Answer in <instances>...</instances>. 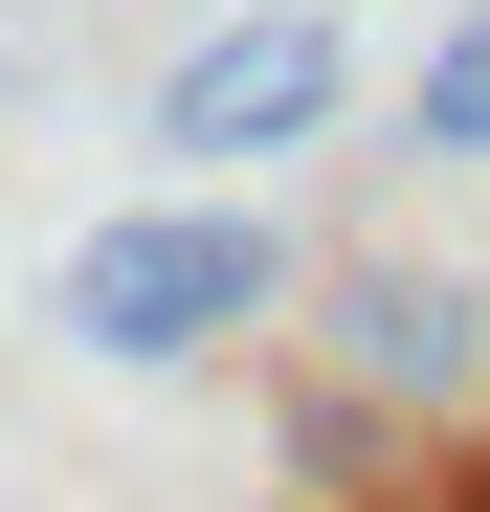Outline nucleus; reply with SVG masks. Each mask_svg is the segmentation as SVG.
<instances>
[{
  "instance_id": "f257e3e1",
  "label": "nucleus",
  "mask_w": 490,
  "mask_h": 512,
  "mask_svg": "<svg viewBox=\"0 0 490 512\" xmlns=\"http://www.w3.org/2000/svg\"><path fill=\"white\" fill-rule=\"evenodd\" d=\"M268 290H290V245L245 201H112L67 245V334H90V357H223Z\"/></svg>"
},
{
  "instance_id": "f03ea898",
  "label": "nucleus",
  "mask_w": 490,
  "mask_h": 512,
  "mask_svg": "<svg viewBox=\"0 0 490 512\" xmlns=\"http://www.w3.org/2000/svg\"><path fill=\"white\" fill-rule=\"evenodd\" d=\"M335 112H357V23L335 0H245V23H201L156 67V156H312Z\"/></svg>"
},
{
  "instance_id": "7ed1b4c3",
  "label": "nucleus",
  "mask_w": 490,
  "mask_h": 512,
  "mask_svg": "<svg viewBox=\"0 0 490 512\" xmlns=\"http://www.w3.org/2000/svg\"><path fill=\"white\" fill-rule=\"evenodd\" d=\"M335 357H357V401H468V379H490V312H468L446 268H357V290H335Z\"/></svg>"
},
{
  "instance_id": "20e7f679",
  "label": "nucleus",
  "mask_w": 490,
  "mask_h": 512,
  "mask_svg": "<svg viewBox=\"0 0 490 512\" xmlns=\"http://www.w3.org/2000/svg\"><path fill=\"white\" fill-rule=\"evenodd\" d=\"M424 156H490V0L424 45Z\"/></svg>"
}]
</instances>
